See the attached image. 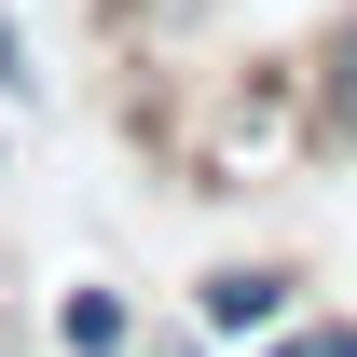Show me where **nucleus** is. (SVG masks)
<instances>
[{"label":"nucleus","instance_id":"nucleus-2","mask_svg":"<svg viewBox=\"0 0 357 357\" xmlns=\"http://www.w3.org/2000/svg\"><path fill=\"white\" fill-rule=\"evenodd\" d=\"M330 151L357 137V0H344V28H330V55H316V110H303Z\"/></svg>","mask_w":357,"mask_h":357},{"label":"nucleus","instance_id":"nucleus-4","mask_svg":"<svg viewBox=\"0 0 357 357\" xmlns=\"http://www.w3.org/2000/svg\"><path fill=\"white\" fill-rule=\"evenodd\" d=\"M275 357H357V316H316V330H275Z\"/></svg>","mask_w":357,"mask_h":357},{"label":"nucleus","instance_id":"nucleus-5","mask_svg":"<svg viewBox=\"0 0 357 357\" xmlns=\"http://www.w3.org/2000/svg\"><path fill=\"white\" fill-rule=\"evenodd\" d=\"M0 96H42V69H28V28H14V0H0Z\"/></svg>","mask_w":357,"mask_h":357},{"label":"nucleus","instance_id":"nucleus-1","mask_svg":"<svg viewBox=\"0 0 357 357\" xmlns=\"http://www.w3.org/2000/svg\"><path fill=\"white\" fill-rule=\"evenodd\" d=\"M206 330H289V275L275 261H220L206 275Z\"/></svg>","mask_w":357,"mask_h":357},{"label":"nucleus","instance_id":"nucleus-3","mask_svg":"<svg viewBox=\"0 0 357 357\" xmlns=\"http://www.w3.org/2000/svg\"><path fill=\"white\" fill-rule=\"evenodd\" d=\"M55 344L69 357H124V289H69L55 303Z\"/></svg>","mask_w":357,"mask_h":357}]
</instances>
